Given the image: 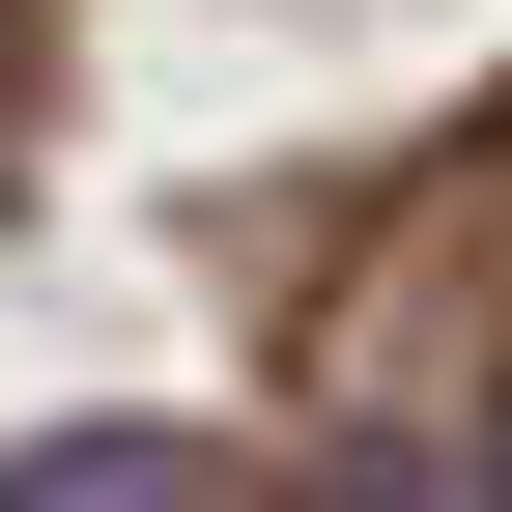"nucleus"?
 Returning a JSON list of instances; mask_svg holds the SVG:
<instances>
[{
    "instance_id": "nucleus-2",
    "label": "nucleus",
    "mask_w": 512,
    "mask_h": 512,
    "mask_svg": "<svg viewBox=\"0 0 512 512\" xmlns=\"http://www.w3.org/2000/svg\"><path fill=\"white\" fill-rule=\"evenodd\" d=\"M484 512H512V427H484Z\"/></svg>"
},
{
    "instance_id": "nucleus-1",
    "label": "nucleus",
    "mask_w": 512,
    "mask_h": 512,
    "mask_svg": "<svg viewBox=\"0 0 512 512\" xmlns=\"http://www.w3.org/2000/svg\"><path fill=\"white\" fill-rule=\"evenodd\" d=\"M0 512H200V456H171V427H29Z\"/></svg>"
}]
</instances>
